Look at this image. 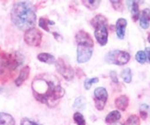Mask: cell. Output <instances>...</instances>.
I'll return each mask as SVG.
<instances>
[{
  "label": "cell",
  "mask_w": 150,
  "mask_h": 125,
  "mask_svg": "<svg viewBox=\"0 0 150 125\" xmlns=\"http://www.w3.org/2000/svg\"><path fill=\"white\" fill-rule=\"evenodd\" d=\"M32 91L36 100L50 108L59 103L64 95V89L57 76L51 74H42L32 81Z\"/></svg>",
  "instance_id": "6da1fadb"
},
{
  "label": "cell",
  "mask_w": 150,
  "mask_h": 125,
  "mask_svg": "<svg viewBox=\"0 0 150 125\" xmlns=\"http://www.w3.org/2000/svg\"><path fill=\"white\" fill-rule=\"evenodd\" d=\"M11 20L18 29L27 31L34 27L36 12L34 6L30 2H17L11 9Z\"/></svg>",
  "instance_id": "7a4b0ae2"
},
{
  "label": "cell",
  "mask_w": 150,
  "mask_h": 125,
  "mask_svg": "<svg viewBox=\"0 0 150 125\" xmlns=\"http://www.w3.org/2000/svg\"><path fill=\"white\" fill-rule=\"evenodd\" d=\"M77 43L76 61L79 64L87 63L93 54V40L90 35L85 30H79L76 35Z\"/></svg>",
  "instance_id": "3957f363"
},
{
  "label": "cell",
  "mask_w": 150,
  "mask_h": 125,
  "mask_svg": "<svg viewBox=\"0 0 150 125\" xmlns=\"http://www.w3.org/2000/svg\"><path fill=\"white\" fill-rule=\"evenodd\" d=\"M90 23L95 28L94 35L97 42L101 46L106 45L108 42L107 18L102 15H97L92 18Z\"/></svg>",
  "instance_id": "277c9868"
},
{
  "label": "cell",
  "mask_w": 150,
  "mask_h": 125,
  "mask_svg": "<svg viewBox=\"0 0 150 125\" xmlns=\"http://www.w3.org/2000/svg\"><path fill=\"white\" fill-rule=\"evenodd\" d=\"M130 58H131V56L127 52L115 50L108 52L105 56V61L108 64L123 65L130 61Z\"/></svg>",
  "instance_id": "5b68a950"
},
{
  "label": "cell",
  "mask_w": 150,
  "mask_h": 125,
  "mask_svg": "<svg viewBox=\"0 0 150 125\" xmlns=\"http://www.w3.org/2000/svg\"><path fill=\"white\" fill-rule=\"evenodd\" d=\"M42 32L36 28H32L27 30L24 34V41L30 46L32 47H38L42 42Z\"/></svg>",
  "instance_id": "8992f818"
},
{
  "label": "cell",
  "mask_w": 150,
  "mask_h": 125,
  "mask_svg": "<svg viewBox=\"0 0 150 125\" xmlns=\"http://www.w3.org/2000/svg\"><path fill=\"white\" fill-rule=\"evenodd\" d=\"M55 67L57 69L58 73H59L64 79H67L68 81L73 79L74 75H75L74 70L69 64H67L66 62H64L63 59L60 58L55 62Z\"/></svg>",
  "instance_id": "52a82bcc"
},
{
  "label": "cell",
  "mask_w": 150,
  "mask_h": 125,
  "mask_svg": "<svg viewBox=\"0 0 150 125\" xmlns=\"http://www.w3.org/2000/svg\"><path fill=\"white\" fill-rule=\"evenodd\" d=\"M108 100V92L104 88H97L94 90V100L97 109L102 110Z\"/></svg>",
  "instance_id": "ba28073f"
},
{
  "label": "cell",
  "mask_w": 150,
  "mask_h": 125,
  "mask_svg": "<svg viewBox=\"0 0 150 125\" xmlns=\"http://www.w3.org/2000/svg\"><path fill=\"white\" fill-rule=\"evenodd\" d=\"M126 26H127V20L125 18H121L116 22V26H115L116 34H117V37H118L119 39H121V40H122V39L125 38Z\"/></svg>",
  "instance_id": "9c48e42d"
},
{
  "label": "cell",
  "mask_w": 150,
  "mask_h": 125,
  "mask_svg": "<svg viewBox=\"0 0 150 125\" xmlns=\"http://www.w3.org/2000/svg\"><path fill=\"white\" fill-rule=\"evenodd\" d=\"M139 18H140L141 28L144 30H146L149 27V23H150V9L146 8L143 10Z\"/></svg>",
  "instance_id": "30bf717a"
},
{
  "label": "cell",
  "mask_w": 150,
  "mask_h": 125,
  "mask_svg": "<svg viewBox=\"0 0 150 125\" xmlns=\"http://www.w3.org/2000/svg\"><path fill=\"white\" fill-rule=\"evenodd\" d=\"M129 105V98L127 96L122 95L118 97L115 100V106L118 108L120 110H125Z\"/></svg>",
  "instance_id": "8fae6325"
},
{
  "label": "cell",
  "mask_w": 150,
  "mask_h": 125,
  "mask_svg": "<svg viewBox=\"0 0 150 125\" xmlns=\"http://www.w3.org/2000/svg\"><path fill=\"white\" fill-rule=\"evenodd\" d=\"M30 76V67L29 66H25L23 67L21 72H19V75L17 77V79L15 81V84L18 85V87H19V85H21L22 83L27 79V78L29 77Z\"/></svg>",
  "instance_id": "7c38bea8"
},
{
  "label": "cell",
  "mask_w": 150,
  "mask_h": 125,
  "mask_svg": "<svg viewBox=\"0 0 150 125\" xmlns=\"http://www.w3.org/2000/svg\"><path fill=\"white\" fill-rule=\"evenodd\" d=\"M6 70L10 71V64L8 54H4L0 56V75H3Z\"/></svg>",
  "instance_id": "4fadbf2b"
},
{
  "label": "cell",
  "mask_w": 150,
  "mask_h": 125,
  "mask_svg": "<svg viewBox=\"0 0 150 125\" xmlns=\"http://www.w3.org/2000/svg\"><path fill=\"white\" fill-rule=\"evenodd\" d=\"M127 3H128L130 10H131V14H132L133 19L134 21H136L139 18V15H140L138 4L136 1H127Z\"/></svg>",
  "instance_id": "5bb4252c"
},
{
  "label": "cell",
  "mask_w": 150,
  "mask_h": 125,
  "mask_svg": "<svg viewBox=\"0 0 150 125\" xmlns=\"http://www.w3.org/2000/svg\"><path fill=\"white\" fill-rule=\"evenodd\" d=\"M0 125H15V120L10 114L0 112Z\"/></svg>",
  "instance_id": "9a60e30c"
},
{
  "label": "cell",
  "mask_w": 150,
  "mask_h": 125,
  "mask_svg": "<svg viewBox=\"0 0 150 125\" xmlns=\"http://www.w3.org/2000/svg\"><path fill=\"white\" fill-rule=\"evenodd\" d=\"M120 119H121V113L118 110H113V111H110V112L106 116L105 121L108 124H113L118 121Z\"/></svg>",
  "instance_id": "2e32d148"
},
{
  "label": "cell",
  "mask_w": 150,
  "mask_h": 125,
  "mask_svg": "<svg viewBox=\"0 0 150 125\" xmlns=\"http://www.w3.org/2000/svg\"><path fill=\"white\" fill-rule=\"evenodd\" d=\"M37 58H38L39 61L45 63V64H54L55 62L54 56L50 54H46V52H42V54H38Z\"/></svg>",
  "instance_id": "e0dca14e"
},
{
  "label": "cell",
  "mask_w": 150,
  "mask_h": 125,
  "mask_svg": "<svg viewBox=\"0 0 150 125\" xmlns=\"http://www.w3.org/2000/svg\"><path fill=\"white\" fill-rule=\"evenodd\" d=\"M73 107L75 109H77L78 110H84L86 108V100L84 97H78L76 98V100L74 102Z\"/></svg>",
  "instance_id": "ac0fdd59"
},
{
  "label": "cell",
  "mask_w": 150,
  "mask_h": 125,
  "mask_svg": "<svg viewBox=\"0 0 150 125\" xmlns=\"http://www.w3.org/2000/svg\"><path fill=\"white\" fill-rule=\"evenodd\" d=\"M54 25V22L49 20V19L45 18H41L40 20H39V25L40 27L42 28L43 30H45L46 31H50V28H49V25Z\"/></svg>",
  "instance_id": "d6986e66"
},
{
  "label": "cell",
  "mask_w": 150,
  "mask_h": 125,
  "mask_svg": "<svg viewBox=\"0 0 150 125\" xmlns=\"http://www.w3.org/2000/svg\"><path fill=\"white\" fill-rule=\"evenodd\" d=\"M122 77L125 83H131L132 81V71L130 68H125L122 72Z\"/></svg>",
  "instance_id": "ffe728a7"
},
{
  "label": "cell",
  "mask_w": 150,
  "mask_h": 125,
  "mask_svg": "<svg viewBox=\"0 0 150 125\" xmlns=\"http://www.w3.org/2000/svg\"><path fill=\"white\" fill-rule=\"evenodd\" d=\"M135 59L136 61L140 64H145L147 60V56H146V54L144 52V51H139L136 52L135 54Z\"/></svg>",
  "instance_id": "44dd1931"
},
{
  "label": "cell",
  "mask_w": 150,
  "mask_h": 125,
  "mask_svg": "<svg viewBox=\"0 0 150 125\" xmlns=\"http://www.w3.org/2000/svg\"><path fill=\"white\" fill-rule=\"evenodd\" d=\"M82 3L84 4L85 6H87L88 8H89L90 10H94L96 8H98V6H100V1L97 0V1H82Z\"/></svg>",
  "instance_id": "7402d4cb"
},
{
  "label": "cell",
  "mask_w": 150,
  "mask_h": 125,
  "mask_svg": "<svg viewBox=\"0 0 150 125\" xmlns=\"http://www.w3.org/2000/svg\"><path fill=\"white\" fill-rule=\"evenodd\" d=\"M74 121L77 125H86V120L83 116V114H81L80 112H76L74 114Z\"/></svg>",
  "instance_id": "603a6c76"
},
{
  "label": "cell",
  "mask_w": 150,
  "mask_h": 125,
  "mask_svg": "<svg viewBox=\"0 0 150 125\" xmlns=\"http://www.w3.org/2000/svg\"><path fill=\"white\" fill-rule=\"evenodd\" d=\"M139 124H140L139 117L136 115H131L125 121V125H139Z\"/></svg>",
  "instance_id": "cb8c5ba5"
},
{
  "label": "cell",
  "mask_w": 150,
  "mask_h": 125,
  "mask_svg": "<svg viewBox=\"0 0 150 125\" xmlns=\"http://www.w3.org/2000/svg\"><path fill=\"white\" fill-rule=\"evenodd\" d=\"M150 110V108L149 106H147V105H145V104H143L141 105V107H140V116L143 120H146L147 116H148V111Z\"/></svg>",
  "instance_id": "d4e9b609"
},
{
  "label": "cell",
  "mask_w": 150,
  "mask_h": 125,
  "mask_svg": "<svg viewBox=\"0 0 150 125\" xmlns=\"http://www.w3.org/2000/svg\"><path fill=\"white\" fill-rule=\"evenodd\" d=\"M99 82V78L98 77H93V78H87L86 80H85V85H84V87L85 88H86L87 90H88L90 88H91V85H92L94 83H98Z\"/></svg>",
  "instance_id": "484cf974"
},
{
  "label": "cell",
  "mask_w": 150,
  "mask_h": 125,
  "mask_svg": "<svg viewBox=\"0 0 150 125\" xmlns=\"http://www.w3.org/2000/svg\"><path fill=\"white\" fill-rule=\"evenodd\" d=\"M110 3H112L113 8L117 11H122L123 9V5H122V1H113V0H112L110 1Z\"/></svg>",
  "instance_id": "4316f807"
},
{
  "label": "cell",
  "mask_w": 150,
  "mask_h": 125,
  "mask_svg": "<svg viewBox=\"0 0 150 125\" xmlns=\"http://www.w3.org/2000/svg\"><path fill=\"white\" fill-rule=\"evenodd\" d=\"M21 125H42V124H39L34 121H31L29 118H23L21 121Z\"/></svg>",
  "instance_id": "83f0119b"
},
{
  "label": "cell",
  "mask_w": 150,
  "mask_h": 125,
  "mask_svg": "<svg viewBox=\"0 0 150 125\" xmlns=\"http://www.w3.org/2000/svg\"><path fill=\"white\" fill-rule=\"evenodd\" d=\"M110 78H112V81L115 84H118V77H117V73L115 71H112L110 73Z\"/></svg>",
  "instance_id": "f1b7e54d"
},
{
  "label": "cell",
  "mask_w": 150,
  "mask_h": 125,
  "mask_svg": "<svg viewBox=\"0 0 150 125\" xmlns=\"http://www.w3.org/2000/svg\"><path fill=\"white\" fill-rule=\"evenodd\" d=\"M146 56H147V59H148V61L150 62V47H147L146 49Z\"/></svg>",
  "instance_id": "f546056e"
},
{
  "label": "cell",
  "mask_w": 150,
  "mask_h": 125,
  "mask_svg": "<svg viewBox=\"0 0 150 125\" xmlns=\"http://www.w3.org/2000/svg\"><path fill=\"white\" fill-rule=\"evenodd\" d=\"M112 125H123V124H122V123H120V122H115V123H113V124H112Z\"/></svg>",
  "instance_id": "4dcf8cb0"
},
{
  "label": "cell",
  "mask_w": 150,
  "mask_h": 125,
  "mask_svg": "<svg viewBox=\"0 0 150 125\" xmlns=\"http://www.w3.org/2000/svg\"><path fill=\"white\" fill-rule=\"evenodd\" d=\"M147 40H148V42H150V32H149V34H148V37H147Z\"/></svg>",
  "instance_id": "1f68e13d"
}]
</instances>
